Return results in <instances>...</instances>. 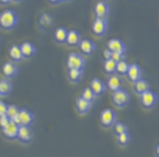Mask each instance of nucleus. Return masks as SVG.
Segmentation results:
<instances>
[{"mask_svg":"<svg viewBox=\"0 0 159 157\" xmlns=\"http://www.w3.org/2000/svg\"><path fill=\"white\" fill-rule=\"evenodd\" d=\"M19 23V15L13 9H6L0 14V25L6 30L14 29Z\"/></svg>","mask_w":159,"mask_h":157,"instance_id":"1","label":"nucleus"},{"mask_svg":"<svg viewBox=\"0 0 159 157\" xmlns=\"http://www.w3.org/2000/svg\"><path fill=\"white\" fill-rule=\"evenodd\" d=\"M112 101H113V104L118 106V108H123L129 103L130 101V96L129 94L123 90V89H119L113 93V96H112Z\"/></svg>","mask_w":159,"mask_h":157,"instance_id":"2","label":"nucleus"},{"mask_svg":"<svg viewBox=\"0 0 159 157\" xmlns=\"http://www.w3.org/2000/svg\"><path fill=\"white\" fill-rule=\"evenodd\" d=\"M139 101H141V104L143 105L144 108L150 109V108H153L157 104L158 96L153 91H151V90H148V91L143 93L142 95H139Z\"/></svg>","mask_w":159,"mask_h":157,"instance_id":"3","label":"nucleus"},{"mask_svg":"<svg viewBox=\"0 0 159 157\" xmlns=\"http://www.w3.org/2000/svg\"><path fill=\"white\" fill-rule=\"evenodd\" d=\"M67 66L69 69H82L83 71L85 66V60L83 57H81L79 53H70L67 59Z\"/></svg>","mask_w":159,"mask_h":157,"instance_id":"4","label":"nucleus"},{"mask_svg":"<svg viewBox=\"0 0 159 157\" xmlns=\"http://www.w3.org/2000/svg\"><path fill=\"white\" fill-rule=\"evenodd\" d=\"M100 122L105 127H111L116 122V113L111 109H105L100 113Z\"/></svg>","mask_w":159,"mask_h":157,"instance_id":"5","label":"nucleus"},{"mask_svg":"<svg viewBox=\"0 0 159 157\" xmlns=\"http://www.w3.org/2000/svg\"><path fill=\"white\" fill-rule=\"evenodd\" d=\"M19 119H20V126H28V127H30V125L35 120V114L30 110L20 109V111H19Z\"/></svg>","mask_w":159,"mask_h":157,"instance_id":"6","label":"nucleus"},{"mask_svg":"<svg viewBox=\"0 0 159 157\" xmlns=\"http://www.w3.org/2000/svg\"><path fill=\"white\" fill-rule=\"evenodd\" d=\"M108 13H110V6L106 1H98L95 6V14L96 19H100V20H106Z\"/></svg>","mask_w":159,"mask_h":157,"instance_id":"7","label":"nucleus"},{"mask_svg":"<svg viewBox=\"0 0 159 157\" xmlns=\"http://www.w3.org/2000/svg\"><path fill=\"white\" fill-rule=\"evenodd\" d=\"M108 24L106 20H100V19H96L92 23V32L95 34L96 36H103L105 32L107 31Z\"/></svg>","mask_w":159,"mask_h":157,"instance_id":"8","label":"nucleus"},{"mask_svg":"<svg viewBox=\"0 0 159 157\" xmlns=\"http://www.w3.org/2000/svg\"><path fill=\"white\" fill-rule=\"evenodd\" d=\"M17 139L22 143H30L32 141V139H34V132H32V129L30 127H28V126H20Z\"/></svg>","mask_w":159,"mask_h":157,"instance_id":"9","label":"nucleus"},{"mask_svg":"<svg viewBox=\"0 0 159 157\" xmlns=\"http://www.w3.org/2000/svg\"><path fill=\"white\" fill-rule=\"evenodd\" d=\"M19 128H20V126L16 125L13 121H9V124L2 128V134L7 137L8 140H15V139H17V135H19Z\"/></svg>","mask_w":159,"mask_h":157,"instance_id":"10","label":"nucleus"},{"mask_svg":"<svg viewBox=\"0 0 159 157\" xmlns=\"http://www.w3.org/2000/svg\"><path fill=\"white\" fill-rule=\"evenodd\" d=\"M2 74L5 75V79H13L19 74V68L13 61H7L2 66Z\"/></svg>","mask_w":159,"mask_h":157,"instance_id":"11","label":"nucleus"},{"mask_svg":"<svg viewBox=\"0 0 159 157\" xmlns=\"http://www.w3.org/2000/svg\"><path fill=\"white\" fill-rule=\"evenodd\" d=\"M107 48L111 52L123 53V54L126 52V45H125V43L121 39H118V38H113V39L108 40Z\"/></svg>","mask_w":159,"mask_h":157,"instance_id":"12","label":"nucleus"},{"mask_svg":"<svg viewBox=\"0 0 159 157\" xmlns=\"http://www.w3.org/2000/svg\"><path fill=\"white\" fill-rule=\"evenodd\" d=\"M127 76L128 79L135 83L136 81L141 80V76H142V69L137 64H131L129 65V68H128L127 72Z\"/></svg>","mask_w":159,"mask_h":157,"instance_id":"13","label":"nucleus"},{"mask_svg":"<svg viewBox=\"0 0 159 157\" xmlns=\"http://www.w3.org/2000/svg\"><path fill=\"white\" fill-rule=\"evenodd\" d=\"M21 48V52H22V56H23V59H29L31 57L35 56L36 53V48L35 45L30 43V42H24L20 45Z\"/></svg>","mask_w":159,"mask_h":157,"instance_id":"14","label":"nucleus"},{"mask_svg":"<svg viewBox=\"0 0 159 157\" xmlns=\"http://www.w3.org/2000/svg\"><path fill=\"white\" fill-rule=\"evenodd\" d=\"M90 89L93 91V94H95L96 96H99V95L105 93L106 85H105V82L102 81L100 79H93V80L91 81V83H90Z\"/></svg>","mask_w":159,"mask_h":157,"instance_id":"15","label":"nucleus"},{"mask_svg":"<svg viewBox=\"0 0 159 157\" xmlns=\"http://www.w3.org/2000/svg\"><path fill=\"white\" fill-rule=\"evenodd\" d=\"M91 106H92V103L83 99L81 96L76 99V109H77V112L80 114H85V113H88L90 111V109H91Z\"/></svg>","mask_w":159,"mask_h":157,"instance_id":"16","label":"nucleus"},{"mask_svg":"<svg viewBox=\"0 0 159 157\" xmlns=\"http://www.w3.org/2000/svg\"><path fill=\"white\" fill-rule=\"evenodd\" d=\"M13 91V85L8 79L0 80V97L8 96Z\"/></svg>","mask_w":159,"mask_h":157,"instance_id":"17","label":"nucleus"},{"mask_svg":"<svg viewBox=\"0 0 159 157\" xmlns=\"http://www.w3.org/2000/svg\"><path fill=\"white\" fill-rule=\"evenodd\" d=\"M79 46H80V50H81L84 54H90V53H92L96 50L95 43L89 39H81Z\"/></svg>","mask_w":159,"mask_h":157,"instance_id":"18","label":"nucleus"},{"mask_svg":"<svg viewBox=\"0 0 159 157\" xmlns=\"http://www.w3.org/2000/svg\"><path fill=\"white\" fill-rule=\"evenodd\" d=\"M121 85H122V81H121V79H120L118 75H116V74H112L111 76L108 77L107 87L111 89L113 93H114V91H116V90H119V89H121Z\"/></svg>","mask_w":159,"mask_h":157,"instance_id":"19","label":"nucleus"},{"mask_svg":"<svg viewBox=\"0 0 159 157\" xmlns=\"http://www.w3.org/2000/svg\"><path fill=\"white\" fill-rule=\"evenodd\" d=\"M80 42H81V35H80V32L76 31V30H69L66 43L68 45H70V46H76V45L80 44Z\"/></svg>","mask_w":159,"mask_h":157,"instance_id":"20","label":"nucleus"},{"mask_svg":"<svg viewBox=\"0 0 159 157\" xmlns=\"http://www.w3.org/2000/svg\"><path fill=\"white\" fill-rule=\"evenodd\" d=\"M150 88V85H149V82L143 79H141V80L136 81L135 83H134V90H135V93L137 95H142L143 93L148 91Z\"/></svg>","mask_w":159,"mask_h":157,"instance_id":"21","label":"nucleus"},{"mask_svg":"<svg viewBox=\"0 0 159 157\" xmlns=\"http://www.w3.org/2000/svg\"><path fill=\"white\" fill-rule=\"evenodd\" d=\"M9 56L14 61H21L23 59V56H22V52H21V48L20 45H12L11 48H9Z\"/></svg>","mask_w":159,"mask_h":157,"instance_id":"22","label":"nucleus"},{"mask_svg":"<svg viewBox=\"0 0 159 157\" xmlns=\"http://www.w3.org/2000/svg\"><path fill=\"white\" fill-rule=\"evenodd\" d=\"M68 35V30L66 28H58L54 31V39L58 43H66Z\"/></svg>","mask_w":159,"mask_h":157,"instance_id":"23","label":"nucleus"},{"mask_svg":"<svg viewBox=\"0 0 159 157\" xmlns=\"http://www.w3.org/2000/svg\"><path fill=\"white\" fill-rule=\"evenodd\" d=\"M83 76V71L82 69H69L68 71V77L72 82H77V81Z\"/></svg>","mask_w":159,"mask_h":157,"instance_id":"24","label":"nucleus"},{"mask_svg":"<svg viewBox=\"0 0 159 157\" xmlns=\"http://www.w3.org/2000/svg\"><path fill=\"white\" fill-rule=\"evenodd\" d=\"M39 24L42 27H50L53 22V19H52V16L48 13H43V14H40L39 16V20H38Z\"/></svg>","mask_w":159,"mask_h":157,"instance_id":"25","label":"nucleus"},{"mask_svg":"<svg viewBox=\"0 0 159 157\" xmlns=\"http://www.w3.org/2000/svg\"><path fill=\"white\" fill-rule=\"evenodd\" d=\"M81 97H82L83 99H85V101L92 103V102L95 101V98L97 96L93 94V91H92L91 89H90V87H89V88H85L83 91H82V95H81Z\"/></svg>","mask_w":159,"mask_h":157,"instance_id":"26","label":"nucleus"},{"mask_svg":"<svg viewBox=\"0 0 159 157\" xmlns=\"http://www.w3.org/2000/svg\"><path fill=\"white\" fill-rule=\"evenodd\" d=\"M104 69H105V72L108 73V74H111L112 73L116 72V61H113L112 59H108V60H105V64H104Z\"/></svg>","mask_w":159,"mask_h":157,"instance_id":"27","label":"nucleus"},{"mask_svg":"<svg viewBox=\"0 0 159 157\" xmlns=\"http://www.w3.org/2000/svg\"><path fill=\"white\" fill-rule=\"evenodd\" d=\"M128 68H129V64H127L126 61H120L116 64V72L119 73L120 75H123V74H127L128 72Z\"/></svg>","mask_w":159,"mask_h":157,"instance_id":"28","label":"nucleus"},{"mask_svg":"<svg viewBox=\"0 0 159 157\" xmlns=\"http://www.w3.org/2000/svg\"><path fill=\"white\" fill-rule=\"evenodd\" d=\"M19 111H20V109H19L16 105H14V104L8 105V109H7V113H6V116H7V117L12 120L13 118L16 117V116L19 114Z\"/></svg>","mask_w":159,"mask_h":157,"instance_id":"29","label":"nucleus"},{"mask_svg":"<svg viewBox=\"0 0 159 157\" xmlns=\"http://www.w3.org/2000/svg\"><path fill=\"white\" fill-rule=\"evenodd\" d=\"M114 133L116 134V135H120V134L122 133H126V132H128V127L123 122H116L114 124Z\"/></svg>","mask_w":159,"mask_h":157,"instance_id":"30","label":"nucleus"},{"mask_svg":"<svg viewBox=\"0 0 159 157\" xmlns=\"http://www.w3.org/2000/svg\"><path fill=\"white\" fill-rule=\"evenodd\" d=\"M129 141H130V134L128 133V132L118 135V143H119V145H127Z\"/></svg>","mask_w":159,"mask_h":157,"instance_id":"31","label":"nucleus"},{"mask_svg":"<svg viewBox=\"0 0 159 157\" xmlns=\"http://www.w3.org/2000/svg\"><path fill=\"white\" fill-rule=\"evenodd\" d=\"M111 59L113 61H116V64H118V62H120V61H123V60H125V54H123V53L112 52Z\"/></svg>","mask_w":159,"mask_h":157,"instance_id":"32","label":"nucleus"},{"mask_svg":"<svg viewBox=\"0 0 159 157\" xmlns=\"http://www.w3.org/2000/svg\"><path fill=\"white\" fill-rule=\"evenodd\" d=\"M7 109H8V105L6 104L5 102L0 101V117L6 116V113H7Z\"/></svg>","mask_w":159,"mask_h":157,"instance_id":"33","label":"nucleus"},{"mask_svg":"<svg viewBox=\"0 0 159 157\" xmlns=\"http://www.w3.org/2000/svg\"><path fill=\"white\" fill-rule=\"evenodd\" d=\"M9 121H11V119H9L7 116H2V117H0V127H1V128L6 127V126L9 124Z\"/></svg>","mask_w":159,"mask_h":157,"instance_id":"34","label":"nucleus"},{"mask_svg":"<svg viewBox=\"0 0 159 157\" xmlns=\"http://www.w3.org/2000/svg\"><path fill=\"white\" fill-rule=\"evenodd\" d=\"M111 56H112V52L108 50V48H106V50L104 51V57H105V59H106V60L111 59Z\"/></svg>","mask_w":159,"mask_h":157,"instance_id":"35","label":"nucleus"},{"mask_svg":"<svg viewBox=\"0 0 159 157\" xmlns=\"http://www.w3.org/2000/svg\"><path fill=\"white\" fill-rule=\"evenodd\" d=\"M65 1H50V4L52 5H59V4H64Z\"/></svg>","mask_w":159,"mask_h":157,"instance_id":"36","label":"nucleus"},{"mask_svg":"<svg viewBox=\"0 0 159 157\" xmlns=\"http://www.w3.org/2000/svg\"><path fill=\"white\" fill-rule=\"evenodd\" d=\"M156 153H157V156L159 157V145H157V148H156Z\"/></svg>","mask_w":159,"mask_h":157,"instance_id":"37","label":"nucleus"},{"mask_svg":"<svg viewBox=\"0 0 159 157\" xmlns=\"http://www.w3.org/2000/svg\"><path fill=\"white\" fill-rule=\"evenodd\" d=\"M0 39H1V38H0Z\"/></svg>","mask_w":159,"mask_h":157,"instance_id":"38","label":"nucleus"}]
</instances>
